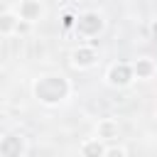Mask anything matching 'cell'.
I'll use <instances>...</instances> for the list:
<instances>
[{"label":"cell","mask_w":157,"mask_h":157,"mask_svg":"<svg viewBox=\"0 0 157 157\" xmlns=\"http://www.w3.org/2000/svg\"><path fill=\"white\" fill-rule=\"evenodd\" d=\"M32 91H34V98L39 103H44V105H59L64 98H69L71 86H69L66 76H61V74H44V76H39L34 81Z\"/></svg>","instance_id":"6da1fadb"},{"label":"cell","mask_w":157,"mask_h":157,"mask_svg":"<svg viewBox=\"0 0 157 157\" xmlns=\"http://www.w3.org/2000/svg\"><path fill=\"white\" fill-rule=\"evenodd\" d=\"M103 29V15L96 12V10H86L76 17V32L83 34V37H93Z\"/></svg>","instance_id":"7a4b0ae2"},{"label":"cell","mask_w":157,"mask_h":157,"mask_svg":"<svg viewBox=\"0 0 157 157\" xmlns=\"http://www.w3.org/2000/svg\"><path fill=\"white\" fill-rule=\"evenodd\" d=\"M105 78H108V83H110V86H118V88H125V86H130V83H132V78H135V74H132V66H130V64H125V61H120V64H113V66L108 69V74H105Z\"/></svg>","instance_id":"3957f363"},{"label":"cell","mask_w":157,"mask_h":157,"mask_svg":"<svg viewBox=\"0 0 157 157\" xmlns=\"http://www.w3.org/2000/svg\"><path fill=\"white\" fill-rule=\"evenodd\" d=\"M25 155V140L17 132L0 135V157H22Z\"/></svg>","instance_id":"277c9868"},{"label":"cell","mask_w":157,"mask_h":157,"mask_svg":"<svg viewBox=\"0 0 157 157\" xmlns=\"http://www.w3.org/2000/svg\"><path fill=\"white\" fill-rule=\"evenodd\" d=\"M98 61V49L96 47H76L71 52V64L78 69H91Z\"/></svg>","instance_id":"5b68a950"},{"label":"cell","mask_w":157,"mask_h":157,"mask_svg":"<svg viewBox=\"0 0 157 157\" xmlns=\"http://www.w3.org/2000/svg\"><path fill=\"white\" fill-rule=\"evenodd\" d=\"M42 12H44V7H42L39 0H22L20 2V10H17V17L32 25V22H37L42 17Z\"/></svg>","instance_id":"8992f818"},{"label":"cell","mask_w":157,"mask_h":157,"mask_svg":"<svg viewBox=\"0 0 157 157\" xmlns=\"http://www.w3.org/2000/svg\"><path fill=\"white\" fill-rule=\"evenodd\" d=\"M118 132H120V128H118V123L113 120V118H103L98 125H96V135H98V140H113V137H118Z\"/></svg>","instance_id":"52a82bcc"},{"label":"cell","mask_w":157,"mask_h":157,"mask_svg":"<svg viewBox=\"0 0 157 157\" xmlns=\"http://www.w3.org/2000/svg\"><path fill=\"white\" fill-rule=\"evenodd\" d=\"M155 69H157L155 61L147 59V56H140V59H135V64H132V74H135V78H152Z\"/></svg>","instance_id":"ba28073f"},{"label":"cell","mask_w":157,"mask_h":157,"mask_svg":"<svg viewBox=\"0 0 157 157\" xmlns=\"http://www.w3.org/2000/svg\"><path fill=\"white\" fill-rule=\"evenodd\" d=\"M105 150H108V147H105L103 140H98V137L81 142V157H103Z\"/></svg>","instance_id":"9c48e42d"},{"label":"cell","mask_w":157,"mask_h":157,"mask_svg":"<svg viewBox=\"0 0 157 157\" xmlns=\"http://www.w3.org/2000/svg\"><path fill=\"white\" fill-rule=\"evenodd\" d=\"M17 12H0V34H12L17 29Z\"/></svg>","instance_id":"30bf717a"},{"label":"cell","mask_w":157,"mask_h":157,"mask_svg":"<svg viewBox=\"0 0 157 157\" xmlns=\"http://www.w3.org/2000/svg\"><path fill=\"white\" fill-rule=\"evenodd\" d=\"M61 25H64L66 29H71V27H76V17H74L71 12H64V15H61Z\"/></svg>","instance_id":"8fae6325"},{"label":"cell","mask_w":157,"mask_h":157,"mask_svg":"<svg viewBox=\"0 0 157 157\" xmlns=\"http://www.w3.org/2000/svg\"><path fill=\"white\" fill-rule=\"evenodd\" d=\"M103 157H125V150L123 147H108Z\"/></svg>","instance_id":"7c38bea8"},{"label":"cell","mask_w":157,"mask_h":157,"mask_svg":"<svg viewBox=\"0 0 157 157\" xmlns=\"http://www.w3.org/2000/svg\"><path fill=\"white\" fill-rule=\"evenodd\" d=\"M29 27H32L29 22H25V20H20V22H17V29H15V32H22V34H25V32H27Z\"/></svg>","instance_id":"4fadbf2b"},{"label":"cell","mask_w":157,"mask_h":157,"mask_svg":"<svg viewBox=\"0 0 157 157\" xmlns=\"http://www.w3.org/2000/svg\"><path fill=\"white\" fill-rule=\"evenodd\" d=\"M152 34H155V37H157V20H155V22H152Z\"/></svg>","instance_id":"5bb4252c"}]
</instances>
